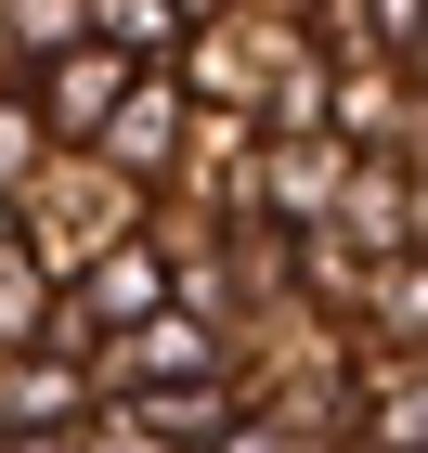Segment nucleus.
Returning <instances> with one entry per match:
<instances>
[{
  "label": "nucleus",
  "mask_w": 428,
  "mask_h": 453,
  "mask_svg": "<svg viewBox=\"0 0 428 453\" xmlns=\"http://www.w3.org/2000/svg\"><path fill=\"white\" fill-rule=\"evenodd\" d=\"M52 104H66V117H105V104H117V65H66V91H52Z\"/></svg>",
  "instance_id": "nucleus-1"
}]
</instances>
